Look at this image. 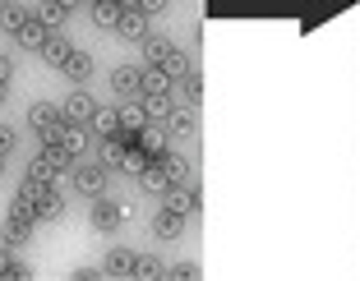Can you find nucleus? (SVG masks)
<instances>
[{"label": "nucleus", "mask_w": 360, "mask_h": 281, "mask_svg": "<svg viewBox=\"0 0 360 281\" xmlns=\"http://www.w3.org/2000/svg\"><path fill=\"white\" fill-rule=\"evenodd\" d=\"M143 125H148V111H143V102H125V106H120V129H125V134H139Z\"/></svg>", "instance_id": "obj_25"}, {"label": "nucleus", "mask_w": 360, "mask_h": 281, "mask_svg": "<svg viewBox=\"0 0 360 281\" xmlns=\"http://www.w3.org/2000/svg\"><path fill=\"white\" fill-rule=\"evenodd\" d=\"M139 102H143L148 120H162V125H167V115H171V97H139Z\"/></svg>", "instance_id": "obj_29"}, {"label": "nucleus", "mask_w": 360, "mask_h": 281, "mask_svg": "<svg viewBox=\"0 0 360 281\" xmlns=\"http://www.w3.org/2000/svg\"><path fill=\"white\" fill-rule=\"evenodd\" d=\"M139 148H143L148 162H158V157L167 152V125H162V120H148V125L139 129Z\"/></svg>", "instance_id": "obj_8"}, {"label": "nucleus", "mask_w": 360, "mask_h": 281, "mask_svg": "<svg viewBox=\"0 0 360 281\" xmlns=\"http://www.w3.org/2000/svg\"><path fill=\"white\" fill-rule=\"evenodd\" d=\"M171 88H176V79H171L167 70H148L143 74V97H171Z\"/></svg>", "instance_id": "obj_23"}, {"label": "nucleus", "mask_w": 360, "mask_h": 281, "mask_svg": "<svg viewBox=\"0 0 360 281\" xmlns=\"http://www.w3.org/2000/svg\"><path fill=\"white\" fill-rule=\"evenodd\" d=\"M120 5H125V10H139V0H120Z\"/></svg>", "instance_id": "obj_38"}, {"label": "nucleus", "mask_w": 360, "mask_h": 281, "mask_svg": "<svg viewBox=\"0 0 360 281\" xmlns=\"http://www.w3.org/2000/svg\"><path fill=\"white\" fill-rule=\"evenodd\" d=\"M0 5H5V0H0Z\"/></svg>", "instance_id": "obj_40"}, {"label": "nucleus", "mask_w": 360, "mask_h": 281, "mask_svg": "<svg viewBox=\"0 0 360 281\" xmlns=\"http://www.w3.org/2000/svg\"><path fill=\"white\" fill-rule=\"evenodd\" d=\"M167 5H171V0H139V10H143V14H162Z\"/></svg>", "instance_id": "obj_34"}, {"label": "nucleus", "mask_w": 360, "mask_h": 281, "mask_svg": "<svg viewBox=\"0 0 360 281\" xmlns=\"http://www.w3.org/2000/svg\"><path fill=\"white\" fill-rule=\"evenodd\" d=\"M139 189H143V194H167V189H171V180H167V171H162V162H148V166H143V171H139Z\"/></svg>", "instance_id": "obj_12"}, {"label": "nucleus", "mask_w": 360, "mask_h": 281, "mask_svg": "<svg viewBox=\"0 0 360 281\" xmlns=\"http://www.w3.org/2000/svg\"><path fill=\"white\" fill-rule=\"evenodd\" d=\"M14 143H19V134H14L10 125H0V157H5V152H14Z\"/></svg>", "instance_id": "obj_33"}, {"label": "nucleus", "mask_w": 360, "mask_h": 281, "mask_svg": "<svg viewBox=\"0 0 360 281\" xmlns=\"http://www.w3.org/2000/svg\"><path fill=\"white\" fill-rule=\"evenodd\" d=\"M180 93H185V106H199L203 102V74H185L180 79Z\"/></svg>", "instance_id": "obj_28"}, {"label": "nucleus", "mask_w": 360, "mask_h": 281, "mask_svg": "<svg viewBox=\"0 0 360 281\" xmlns=\"http://www.w3.org/2000/svg\"><path fill=\"white\" fill-rule=\"evenodd\" d=\"M56 143L65 148V152H84L88 148V125H70V120H65V129H60V138H56ZM42 148H51V143H42Z\"/></svg>", "instance_id": "obj_17"}, {"label": "nucleus", "mask_w": 360, "mask_h": 281, "mask_svg": "<svg viewBox=\"0 0 360 281\" xmlns=\"http://www.w3.org/2000/svg\"><path fill=\"white\" fill-rule=\"evenodd\" d=\"M143 74H148V65H120L111 74V88H116L120 102H139L143 97Z\"/></svg>", "instance_id": "obj_3"}, {"label": "nucleus", "mask_w": 360, "mask_h": 281, "mask_svg": "<svg viewBox=\"0 0 360 281\" xmlns=\"http://www.w3.org/2000/svg\"><path fill=\"white\" fill-rule=\"evenodd\" d=\"M93 230H116L125 221V203H111V198H93Z\"/></svg>", "instance_id": "obj_6"}, {"label": "nucleus", "mask_w": 360, "mask_h": 281, "mask_svg": "<svg viewBox=\"0 0 360 281\" xmlns=\"http://www.w3.org/2000/svg\"><path fill=\"white\" fill-rule=\"evenodd\" d=\"M56 5H65V10H79V5H84V0H56Z\"/></svg>", "instance_id": "obj_36"}, {"label": "nucleus", "mask_w": 360, "mask_h": 281, "mask_svg": "<svg viewBox=\"0 0 360 281\" xmlns=\"http://www.w3.org/2000/svg\"><path fill=\"white\" fill-rule=\"evenodd\" d=\"M139 46H143V65H148V70H162V65L171 60V51H176V46H171V37H158V32H148Z\"/></svg>", "instance_id": "obj_9"}, {"label": "nucleus", "mask_w": 360, "mask_h": 281, "mask_svg": "<svg viewBox=\"0 0 360 281\" xmlns=\"http://www.w3.org/2000/svg\"><path fill=\"white\" fill-rule=\"evenodd\" d=\"M37 212H42V217H65V194L56 189V180L37 189Z\"/></svg>", "instance_id": "obj_16"}, {"label": "nucleus", "mask_w": 360, "mask_h": 281, "mask_svg": "<svg viewBox=\"0 0 360 281\" xmlns=\"http://www.w3.org/2000/svg\"><path fill=\"white\" fill-rule=\"evenodd\" d=\"M93 19L102 23V28H116V23L125 19V5H120V0H93Z\"/></svg>", "instance_id": "obj_24"}, {"label": "nucleus", "mask_w": 360, "mask_h": 281, "mask_svg": "<svg viewBox=\"0 0 360 281\" xmlns=\"http://www.w3.org/2000/svg\"><path fill=\"white\" fill-rule=\"evenodd\" d=\"M162 208L180 212V217H194V212L203 208V203H199V189H194V185H171L167 194H162Z\"/></svg>", "instance_id": "obj_4"}, {"label": "nucleus", "mask_w": 360, "mask_h": 281, "mask_svg": "<svg viewBox=\"0 0 360 281\" xmlns=\"http://www.w3.org/2000/svg\"><path fill=\"white\" fill-rule=\"evenodd\" d=\"M32 14H37V19H42V23H46L51 32H60V23L70 19V10H65V5H56V0H42V5H37Z\"/></svg>", "instance_id": "obj_26"}, {"label": "nucleus", "mask_w": 360, "mask_h": 281, "mask_svg": "<svg viewBox=\"0 0 360 281\" xmlns=\"http://www.w3.org/2000/svg\"><path fill=\"white\" fill-rule=\"evenodd\" d=\"M158 277H167V263L148 259V254H139V263H134V281H158Z\"/></svg>", "instance_id": "obj_27"}, {"label": "nucleus", "mask_w": 360, "mask_h": 281, "mask_svg": "<svg viewBox=\"0 0 360 281\" xmlns=\"http://www.w3.org/2000/svg\"><path fill=\"white\" fill-rule=\"evenodd\" d=\"M0 176H5V157H0Z\"/></svg>", "instance_id": "obj_39"}, {"label": "nucleus", "mask_w": 360, "mask_h": 281, "mask_svg": "<svg viewBox=\"0 0 360 281\" xmlns=\"http://www.w3.org/2000/svg\"><path fill=\"white\" fill-rule=\"evenodd\" d=\"M46 37H51V28H46V23L37 19V14H32V19H28V28H23L19 37H14V42H19V51H42V46H46Z\"/></svg>", "instance_id": "obj_13"}, {"label": "nucleus", "mask_w": 360, "mask_h": 281, "mask_svg": "<svg viewBox=\"0 0 360 281\" xmlns=\"http://www.w3.org/2000/svg\"><path fill=\"white\" fill-rule=\"evenodd\" d=\"M180 230H185V217H180V212L162 208L158 217H153V235L158 240H180Z\"/></svg>", "instance_id": "obj_15"}, {"label": "nucleus", "mask_w": 360, "mask_h": 281, "mask_svg": "<svg viewBox=\"0 0 360 281\" xmlns=\"http://www.w3.org/2000/svg\"><path fill=\"white\" fill-rule=\"evenodd\" d=\"M134 263H139L134 249H111L106 263H102V272H106V277H134Z\"/></svg>", "instance_id": "obj_14"}, {"label": "nucleus", "mask_w": 360, "mask_h": 281, "mask_svg": "<svg viewBox=\"0 0 360 281\" xmlns=\"http://www.w3.org/2000/svg\"><path fill=\"white\" fill-rule=\"evenodd\" d=\"M60 111H65V120H70V125H93V115H97V102H93V97L84 93V88H75V93H70V97L60 102Z\"/></svg>", "instance_id": "obj_5"}, {"label": "nucleus", "mask_w": 360, "mask_h": 281, "mask_svg": "<svg viewBox=\"0 0 360 281\" xmlns=\"http://www.w3.org/2000/svg\"><path fill=\"white\" fill-rule=\"evenodd\" d=\"M162 70H167L171 79H176V84H180V79H185V74H194V70H190V55L180 51V46H176V51H171V60L162 65Z\"/></svg>", "instance_id": "obj_30"}, {"label": "nucleus", "mask_w": 360, "mask_h": 281, "mask_svg": "<svg viewBox=\"0 0 360 281\" xmlns=\"http://www.w3.org/2000/svg\"><path fill=\"white\" fill-rule=\"evenodd\" d=\"M10 74H14V60H10L5 51H0V79H10Z\"/></svg>", "instance_id": "obj_35"}, {"label": "nucleus", "mask_w": 360, "mask_h": 281, "mask_svg": "<svg viewBox=\"0 0 360 281\" xmlns=\"http://www.w3.org/2000/svg\"><path fill=\"white\" fill-rule=\"evenodd\" d=\"M5 93H10V79H0V102H5Z\"/></svg>", "instance_id": "obj_37"}, {"label": "nucleus", "mask_w": 360, "mask_h": 281, "mask_svg": "<svg viewBox=\"0 0 360 281\" xmlns=\"http://www.w3.org/2000/svg\"><path fill=\"white\" fill-rule=\"evenodd\" d=\"M167 134L171 138H190L194 134V106H171V115H167Z\"/></svg>", "instance_id": "obj_18"}, {"label": "nucleus", "mask_w": 360, "mask_h": 281, "mask_svg": "<svg viewBox=\"0 0 360 281\" xmlns=\"http://www.w3.org/2000/svg\"><path fill=\"white\" fill-rule=\"evenodd\" d=\"M70 51H75V46L65 42L60 32H51V37H46V46H42V51H37V55H42V60H46V65H56V70H60V65H65V60H70Z\"/></svg>", "instance_id": "obj_21"}, {"label": "nucleus", "mask_w": 360, "mask_h": 281, "mask_svg": "<svg viewBox=\"0 0 360 281\" xmlns=\"http://www.w3.org/2000/svg\"><path fill=\"white\" fill-rule=\"evenodd\" d=\"M158 162H162V171H167L171 185H190V162H185L180 152H162Z\"/></svg>", "instance_id": "obj_20"}, {"label": "nucleus", "mask_w": 360, "mask_h": 281, "mask_svg": "<svg viewBox=\"0 0 360 281\" xmlns=\"http://www.w3.org/2000/svg\"><path fill=\"white\" fill-rule=\"evenodd\" d=\"M93 129L97 138H116L120 134V111H106V106H97V115H93Z\"/></svg>", "instance_id": "obj_22"}, {"label": "nucleus", "mask_w": 360, "mask_h": 281, "mask_svg": "<svg viewBox=\"0 0 360 281\" xmlns=\"http://www.w3.org/2000/svg\"><path fill=\"white\" fill-rule=\"evenodd\" d=\"M106 176H111V166H106V162H93V166H88V162H79V166H75V189L84 198H102L106 194Z\"/></svg>", "instance_id": "obj_2"}, {"label": "nucleus", "mask_w": 360, "mask_h": 281, "mask_svg": "<svg viewBox=\"0 0 360 281\" xmlns=\"http://www.w3.org/2000/svg\"><path fill=\"white\" fill-rule=\"evenodd\" d=\"M167 277L171 281H199V268H194V263H171Z\"/></svg>", "instance_id": "obj_31"}, {"label": "nucleus", "mask_w": 360, "mask_h": 281, "mask_svg": "<svg viewBox=\"0 0 360 281\" xmlns=\"http://www.w3.org/2000/svg\"><path fill=\"white\" fill-rule=\"evenodd\" d=\"M116 32H120V42H143V37H148V14L125 10V19L116 23Z\"/></svg>", "instance_id": "obj_11"}, {"label": "nucleus", "mask_w": 360, "mask_h": 281, "mask_svg": "<svg viewBox=\"0 0 360 281\" xmlns=\"http://www.w3.org/2000/svg\"><path fill=\"white\" fill-rule=\"evenodd\" d=\"M28 125H32V134L42 138V143H56L60 129H65V111H60V106H51V102H37L28 111Z\"/></svg>", "instance_id": "obj_1"}, {"label": "nucleus", "mask_w": 360, "mask_h": 281, "mask_svg": "<svg viewBox=\"0 0 360 281\" xmlns=\"http://www.w3.org/2000/svg\"><path fill=\"white\" fill-rule=\"evenodd\" d=\"M32 221H37V217H28V212H14V208H10V217H5V226H0V240H5V244H14V249H19V244H28Z\"/></svg>", "instance_id": "obj_7"}, {"label": "nucleus", "mask_w": 360, "mask_h": 281, "mask_svg": "<svg viewBox=\"0 0 360 281\" xmlns=\"http://www.w3.org/2000/svg\"><path fill=\"white\" fill-rule=\"evenodd\" d=\"M28 19H32V14L23 10L19 0H5V5H0V32H10V37H19V32L28 28Z\"/></svg>", "instance_id": "obj_10"}, {"label": "nucleus", "mask_w": 360, "mask_h": 281, "mask_svg": "<svg viewBox=\"0 0 360 281\" xmlns=\"http://www.w3.org/2000/svg\"><path fill=\"white\" fill-rule=\"evenodd\" d=\"M65 79H75V84H84L88 74H93V51H70V60L60 65Z\"/></svg>", "instance_id": "obj_19"}, {"label": "nucleus", "mask_w": 360, "mask_h": 281, "mask_svg": "<svg viewBox=\"0 0 360 281\" xmlns=\"http://www.w3.org/2000/svg\"><path fill=\"white\" fill-rule=\"evenodd\" d=\"M14 268H19V259H14V244H5V240H0V277H14Z\"/></svg>", "instance_id": "obj_32"}]
</instances>
